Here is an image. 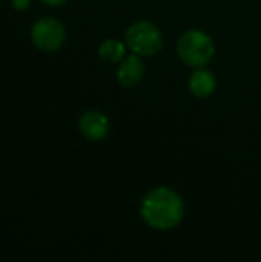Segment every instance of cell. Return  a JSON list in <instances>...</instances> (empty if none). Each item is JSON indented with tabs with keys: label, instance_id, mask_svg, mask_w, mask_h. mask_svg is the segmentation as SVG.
<instances>
[{
	"label": "cell",
	"instance_id": "6",
	"mask_svg": "<svg viewBox=\"0 0 261 262\" xmlns=\"http://www.w3.org/2000/svg\"><path fill=\"white\" fill-rule=\"evenodd\" d=\"M143 74H145V68H143L142 60L137 55H129L118 66L117 78L122 86L132 88L137 83H140V80L143 78Z\"/></svg>",
	"mask_w": 261,
	"mask_h": 262
},
{
	"label": "cell",
	"instance_id": "3",
	"mask_svg": "<svg viewBox=\"0 0 261 262\" xmlns=\"http://www.w3.org/2000/svg\"><path fill=\"white\" fill-rule=\"evenodd\" d=\"M126 45L137 55H154L163 46L160 29L151 21H137L126 31Z\"/></svg>",
	"mask_w": 261,
	"mask_h": 262
},
{
	"label": "cell",
	"instance_id": "9",
	"mask_svg": "<svg viewBox=\"0 0 261 262\" xmlns=\"http://www.w3.org/2000/svg\"><path fill=\"white\" fill-rule=\"evenodd\" d=\"M12 5L17 9H26L29 5V0H12Z\"/></svg>",
	"mask_w": 261,
	"mask_h": 262
},
{
	"label": "cell",
	"instance_id": "8",
	"mask_svg": "<svg viewBox=\"0 0 261 262\" xmlns=\"http://www.w3.org/2000/svg\"><path fill=\"white\" fill-rule=\"evenodd\" d=\"M100 57L108 63H117L125 58V45L118 40H106L100 49Z\"/></svg>",
	"mask_w": 261,
	"mask_h": 262
},
{
	"label": "cell",
	"instance_id": "4",
	"mask_svg": "<svg viewBox=\"0 0 261 262\" xmlns=\"http://www.w3.org/2000/svg\"><path fill=\"white\" fill-rule=\"evenodd\" d=\"M32 41L43 51L57 49L65 38V29L60 21L54 18H42L32 28Z\"/></svg>",
	"mask_w": 261,
	"mask_h": 262
},
{
	"label": "cell",
	"instance_id": "10",
	"mask_svg": "<svg viewBox=\"0 0 261 262\" xmlns=\"http://www.w3.org/2000/svg\"><path fill=\"white\" fill-rule=\"evenodd\" d=\"M42 2H45V3H48V5H52V6H57V5L65 3L66 0H42Z\"/></svg>",
	"mask_w": 261,
	"mask_h": 262
},
{
	"label": "cell",
	"instance_id": "1",
	"mask_svg": "<svg viewBox=\"0 0 261 262\" xmlns=\"http://www.w3.org/2000/svg\"><path fill=\"white\" fill-rule=\"evenodd\" d=\"M185 206L182 198L168 187H157L145 195L140 213L145 223L155 230H169L183 220Z\"/></svg>",
	"mask_w": 261,
	"mask_h": 262
},
{
	"label": "cell",
	"instance_id": "5",
	"mask_svg": "<svg viewBox=\"0 0 261 262\" xmlns=\"http://www.w3.org/2000/svg\"><path fill=\"white\" fill-rule=\"evenodd\" d=\"M78 127H80V132L88 140L98 141L106 137L108 129H109V121L103 114L91 111V112H86L82 115Z\"/></svg>",
	"mask_w": 261,
	"mask_h": 262
},
{
	"label": "cell",
	"instance_id": "2",
	"mask_svg": "<svg viewBox=\"0 0 261 262\" xmlns=\"http://www.w3.org/2000/svg\"><path fill=\"white\" fill-rule=\"evenodd\" d=\"M214 51L215 49L212 38L198 29L185 32L177 45V52L180 58L192 68H202L209 63L214 57Z\"/></svg>",
	"mask_w": 261,
	"mask_h": 262
},
{
	"label": "cell",
	"instance_id": "7",
	"mask_svg": "<svg viewBox=\"0 0 261 262\" xmlns=\"http://www.w3.org/2000/svg\"><path fill=\"white\" fill-rule=\"evenodd\" d=\"M215 75L209 71H197L189 78V89L195 97L205 98L215 91Z\"/></svg>",
	"mask_w": 261,
	"mask_h": 262
}]
</instances>
